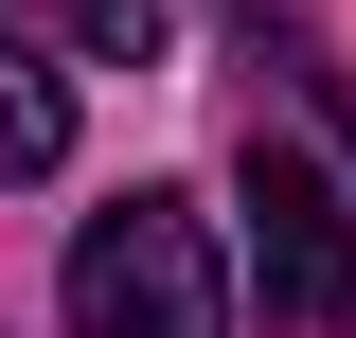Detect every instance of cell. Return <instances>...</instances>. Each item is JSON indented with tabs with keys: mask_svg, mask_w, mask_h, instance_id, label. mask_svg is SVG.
<instances>
[{
	"mask_svg": "<svg viewBox=\"0 0 356 338\" xmlns=\"http://www.w3.org/2000/svg\"><path fill=\"white\" fill-rule=\"evenodd\" d=\"M18 18H36L54 54H89V72H143V54H161V0H18Z\"/></svg>",
	"mask_w": 356,
	"mask_h": 338,
	"instance_id": "4",
	"label": "cell"
},
{
	"mask_svg": "<svg viewBox=\"0 0 356 338\" xmlns=\"http://www.w3.org/2000/svg\"><path fill=\"white\" fill-rule=\"evenodd\" d=\"M54 321H72V338H232V250H214V214L161 196V178H125V196L72 232V267H54Z\"/></svg>",
	"mask_w": 356,
	"mask_h": 338,
	"instance_id": "1",
	"label": "cell"
},
{
	"mask_svg": "<svg viewBox=\"0 0 356 338\" xmlns=\"http://www.w3.org/2000/svg\"><path fill=\"white\" fill-rule=\"evenodd\" d=\"M232 267H250L267 321L356 338V196L303 161V143H250V161H232Z\"/></svg>",
	"mask_w": 356,
	"mask_h": 338,
	"instance_id": "2",
	"label": "cell"
},
{
	"mask_svg": "<svg viewBox=\"0 0 356 338\" xmlns=\"http://www.w3.org/2000/svg\"><path fill=\"white\" fill-rule=\"evenodd\" d=\"M54 161H72V72L36 36H0V196H36Z\"/></svg>",
	"mask_w": 356,
	"mask_h": 338,
	"instance_id": "3",
	"label": "cell"
}]
</instances>
